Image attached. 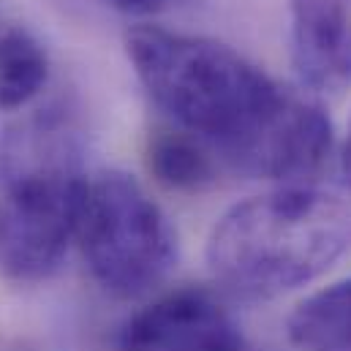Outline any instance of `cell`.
I'll return each instance as SVG.
<instances>
[{
	"label": "cell",
	"instance_id": "cell-1",
	"mask_svg": "<svg viewBox=\"0 0 351 351\" xmlns=\"http://www.w3.org/2000/svg\"><path fill=\"white\" fill-rule=\"evenodd\" d=\"M125 55L153 104L234 172L294 185L327 164L335 136L324 106L229 44L139 25L125 36Z\"/></svg>",
	"mask_w": 351,
	"mask_h": 351
},
{
	"label": "cell",
	"instance_id": "cell-2",
	"mask_svg": "<svg viewBox=\"0 0 351 351\" xmlns=\"http://www.w3.org/2000/svg\"><path fill=\"white\" fill-rule=\"evenodd\" d=\"M351 254V202L313 185H280L229 207L207 237L213 278L237 297L275 300Z\"/></svg>",
	"mask_w": 351,
	"mask_h": 351
},
{
	"label": "cell",
	"instance_id": "cell-3",
	"mask_svg": "<svg viewBox=\"0 0 351 351\" xmlns=\"http://www.w3.org/2000/svg\"><path fill=\"white\" fill-rule=\"evenodd\" d=\"M82 142L63 109L36 112L0 142V275L38 283L60 269L88 185Z\"/></svg>",
	"mask_w": 351,
	"mask_h": 351
},
{
	"label": "cell",
	"instance_id": "cell-4",
	"mask_svg": "<svg viewBox=\"0 0 351 351\" xmlns=\"http://www.w3.org/2000/svg\"><path fill=\"white\" fill-rule=\"evenodd\" d=\"M90 278L117 300L158 289L175 269L177 232L147 188L120 169L88 177L77 234Z\"/></svg>",
	"mask_w": 351,
	"mask_h": 351
},
{
	"label": "cell",
	"instance_id": "cell-5",
	"mask_svg": "<svg viewBox=\"0 0 351 351\" xmlns=\"http://www.w3.org/2000/svg\"><path fill=\"white\" fill-rule=\"evenodd\" d=\"M117 351H254L232 313L204 289H180L134 313Z\"/></svg>",
	"mask_w": 351,
	"mask_h": 351
},
{
	"label": "cell",
	"instance_id": "cell-6",
	"mask_svg": "<svg viewBox=\"0 0 351 351\" xmlns=\"http://www.w3.org/2000/svg\"><path fill=\"white\" fill-rule=\"evenodd\" d=\"M291 66L311 93L351 88V3H291Z\"/></svg>",
	"mask_w": 351,
	"mask_h": 351
},
{
	"label": "cell",
	"instance_id": "cell-7",
	"mask_svg": "<svg viewBox=\"0 0 351 351\" xmlns=\"http://www.w3.org/2000/svg\"><path fill=\"white\" fill-rule=\"evenodd\" d=\"M286 335L300 351H351V275L300 300Z\"/></svg>",
	"mask_w": 351,
	"mask_h": 351
},
{
	"label": "cell",
	"instance_id": "cell-8",
	"mask_svg": "<svg viewBox=\"0 0 351 351\" xmlns=\"http://www.w3.org/2000/svg\"><path fill=\"white\" fill-rule=\"evenodd\" d=\"M145 167L156 182L180 193H199L218 180V158L182 128H156L145 145Z\"/></svg>",
	"mask_w": 351,
	"mask_h": 351
},
{
	"label": "cell",
	"instance_id": "cell-9",
	"mask_svg": "<svg viewBox=\"0 0 351 351\" xmlns=\"http://www.w3.org/2000/svg\"><path fill=\"white\" fill-rule=\"evenodd\" d=\"M49 80V55L38 36L0 11V109L27 106Z\"/></svg>",
	"mask_w": 351,
	"mask_h": 351
},
{
	"label": "cell",
	"instance_id": "cell-10",
	"mask_svg": "<svg viewBox=\"0 0 351 351\" xmlns=\"http://www.w3.org/2000/svg\"><path fill=\"white\" fill-rule=\"evenodd\" d=\"M341 175H343V182L351 191V123H349V134H346V142L341 147Z\"/></svg>",
	"mask_w": 351,
	"mask_h": 351
},
{
	"label": "cell",
	"instance_id": "cell-11",
	"mask_svg": "<svg viewBox=\"0 0 351 351\" xmlns=\"http://www.w3.org/2000/svg\"><path fill=\"white\" fill-rule=\"evenodd\" d=\"M112 3L120 5V8H125V11H145V8H153L161 0H112Z\"/></svg>",
	"mask_w": 351,
	"mask_h": 351
},
{
	"label": "cell",
	"instance_id": "cell-12",
	"mask_svg": "<svg viewBox=\"0 0 351 351\" xmlns=\"http://www.w3.org/2000/svg\"><path fill=\"white\" fill-rule=\"evenodd\" d=\"M291 3H351V0H291Z\"/></svg>",
	"mask_w": 351,
	"mask_h": 351
}]
</instances>
